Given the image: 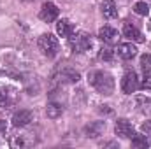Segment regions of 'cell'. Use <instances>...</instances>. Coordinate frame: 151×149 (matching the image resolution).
<instances>
[{
  "label": "cell",
  "mask_w": 151,
  "mask_h": 149,
  "mask_svg": "<svg viewBox=\"0 0 151 149\" xmlns=\"http://www.w3.org/2000/svg\"><path fill=\"white\" fill-rule=\"evenodd\" d=\"M132 146H134V148L146 149V148L151 146V139L146 137V135H134V137H132Z\"/></svg>",
  "instance_id": "cell-15"
},
{
  "label": "cell",
  "mask_w": 151,
  "mask_h": 149,
  "mask_svg": "<svg viewBox=\"0 0 151 149\" xmlns=\"http://www.w3.org/2000/svg\"><path fill=\"white\" fill-rule=\"evenodd\" d=\"M56 32H58L60 37H69V35L74 32V28H72V25H70L67 19H60L58 25H56Z\"/></svg>",
  "instance_id": "cell-14"
},
{
  "label": "cell",
  "mask_w": 151,
  "mask_h": 149,
  "mask_svg": "<svg viewBox=\"0 0 151 149\" xmlns=\"http://www.w3.org/2000/svg\"><path fill=\"white\" fill-rule=\"evenodd\" d=\"M90 84L102 95H113L114 91V79L107 72H102V70H97V72H91L90 74Z\"/></svg>",
  "instance_id": "cell-1"
},
{
  "label": "cell",
  "mask_w": 151,
  "mask_h": 149,
  "mask_svg": "<svg viewBox=\"0 0 151 149\" xmlns=\"http://www.w3.org/2000/svg\"><path fill=\"white\" fill-rule=\"evenodd\" d=\"M137 88H139L137 74H135L134 70H128L127 74L123 75V79H121V91L127 93V95H130V93H134Z\"/></svg>",
  "instance_id": "cell-4"
},
{
  "label": "cell",
  "mask_w": 151,
  "mask_h": 149,
  "mask_svg": "<svg viewBox=\"0 0 151 149\" xmlns=\"http://www.w3.org/2000/svg\"><path fill=\"white\" fill-rule=\"evenodd\" d=\"M134 11H135L139 16H146V14L150 12V7H148L146 2H137V4L134 5Z\"/></svg>",
  "instance_id": "cell-18"
},
{
  "label": "cell",
  "mask_w": 151,
  "mask_h": 149,
  "mask_svg": "<svg viewBox=\"0 0 151 149\" xmlns=\"http://www.w3.org/2000/svg\"><path fill=\"white\" fill-rule=\"evenodd\" d=\"M7 88L0 86V109H9L14 104V93H5Z\"/></svg>",
  "instance_id": "cell-12"
},
{
  "label": "cell",
  "mask_w": 151,
  "mask_h": 149,
  "mask_svg": "<svg viewBox=\"0 0 151 149\" xmlns=\"http://www.w3.org/2000/svg\"><path fill=\"white\" fill-rule=\"evenodd\" d=\"M62 79H63V81H69V82H77V81H79V74L74 72V70H69V69H67V70L62 72Z\"/></svg>",
  "instance_id": "cell-17"
},
{
  "label": "cell",
  "mask_w": 151,
  "mask_h": 149,
  "mask_svg": "<svg viewBox=\"0 0 151 149\" xmlns=\"http://www.w3.org/2000/svg\"><path fill=\"white\" fill-rule=\"evenodd\" d=\"M32 121H34V112L32 111H19L12 116V125H14L16 128L27 126V125H30Z\"/></svg>",
  "instance_id": "cell-8"
},
{
  "label": "cell",
  "mask_w": 151,
  "mask_h": 149,
  "mask_svg": "<svg viewBox=\"0 0 151 149\" xmlns=\"http://www.w3.org/2000/svg\"><path fill=\"white\" fill-rule=\"evenodd\" d=\"M37 46H39V49L42 51V54L47 56V58H55L56 53H58V39L55 37L53 34L40 35L37 40Z\"/></svg>",
  "instance_id": "cell-2"
},
{
  "label": "cell",
  "mask_w": 151,
  "mask_h": 149,
  "mask_svg": "<svg viewBox=\"0 0 151 149\" xmlns=\"http://www.w3.org/2000/svg\"><path fill=\"white\" fill-rule=\"evenodd\" d=\"M118 32L111 28V27H102L100 30H99V39L102 40V42H106V44H114V42H118Z\"/></svg>",
  "instance_id": "cell-9"
},
{
  "label": "cell",
  "mask_w": 151,
  "mask_h": 149,
  "mask_svg": "<svg viewBox=\"0 0 151 149\" xmlns=\"http://www.w3.org/2000/svg\"><path fill=\"white\" fill-rule=\"evenodd\" d=\"M104 130H106V123L104 121H95L90 126H86L84 133H86V137H100L104 133Z\"/></svg>",
  "instance_id": "cell-11"
},
{
  "label": "cell",
  "mask_w": 151,
  "mask_h": 149,
  "mask_svg": "<svg viewBox=\"0 0 151 149\" xmlns=\"http://www.w3.org/2000/svg\"><path fill=\"white\" fill-rule=\"evenodd\" d=\"M100 9H102V14L106 18H116V14H118V9H116L114 0H104Z\"/></svg>",
  "instance_id": "cell-13"
},
{
  "label": "cell",
  "mask_w": 151,
  "mask_h": 149,
  "mask_svg": "<svg viewBox=\"0 0 151 149\" xmlns=\"http://www.w3.org/2000/svg\"><path fill=\"white\" fill-rule=\"evenodd\" d=\"M139 88H141V90H144V91H150V90H151V74L146 72L144 79H142V82L139 84Z\"/></svg>",
  "instance_id": "cell-21"
},
{
  "label": "cell",
  "mask_w": 151,
  "mask_h": 149,
  "mask_svg": "<svg viewBox=\"0 0 151 149\" xmlns=\"http://www.w3.org/2000/svg\"><path fill=\"white\" fill-rule=\"evenodd\" d=\"M123 35L128 39V40H134V42H144L142 34H141L132 23H125V27H123Z\"/></svg>",
  "instance_id": "cell-10"
},
{
  "label": "cell",
  "mask_w": 151,
  "mask_h": 149,
  "mask_svg": "<svg viewBox=\"0 0 151 149\" xmlns=\"http://www.w3.org/2000/svg\"><path fill=\"white\" fill-rule=\"evenodd\" d=\"M62 105H58V104H49L47 105V109H46V114H47V117H51V119H56L60 114H62Z\"/></svg>",
  "instance_id": "cell-16"
},
{
  "label": "cell",
  "mask_w": 151,
  "mask_h": 149,
  "mask_svg": "<svg viewBox=\"0 0 151 149\" xmlns=\"http://www.w3.org/2000/svg\"><path fill=\"white\" fill-rule=\"evenodd\" d=\"M116 53H118V56L123 58V60H132V58L137 54V47H135L132 42H125V44H118Z\"/></svg>",
  "instance_id": "cell-7"
},
{
  "label": "cell",
  "mask_w": 151,
  "mask_h": 149,
  "mask_svg": "<svg viewBox=\"0 0 151 149\" xmlns=\"http://www.w3.org/2000/svg\"><path fill=\"white\" fill-rule=\"evenodd\" d=\"M5 132H7V123L0 119V135H5Z\"/></svg>",
  "instance_id": "cell-23"
},
{
  "label": "cell",
  "mask_w": 151,
  "mask_h": 149,
  "mask_svg": "<svg viewBox=\"0 0 151 149\" xmlns=\"http://www.w3.org/2000/svg\"><path fill=\"white\" fill-rule=\"evenodd\" d=\"M69 42L72 46L76 53H84L91 47V37L86 32H77V34H70L69 35Z\"/></svg>",
  "instance_id": "cell-3"
},
{
  "label": "cell",
  "mask_w": 151,
  "mask_h": 149,
  "mask_svg": "<svg viewBox=\"0 0 151 149\" xmlns=\"http://www.w3.org/2000/svg\"><path fill=\"white\" fill-rule=\"evenodd\" d=\"M99 56H100V60H104V62H111L113 56H114V51L111 47H102L100 53H99Z\"/></svg>",
  "instance_id": "cell-19"
},
{
  "label": "cell",
  "mask_w": 151,
  "mask_h": 149,
  "mask_svg": "<svg viewBox=\"0 0 151 149\" xmlns=\"http://www.w3.org/2000/svg\"><path fill=\"white\" fill-rule=\"evenodd\" d=\"M39 18L44 21V23H51L58 18V7L51 2H46L42 7H40V12H39Z\"/></svg>",
  "instance_id": "cell-6"
},
{
  "label": "cell",
  "mask_w": 151,
  "mask_h": 149,
  "mask_svg": "<svg viewBox=\"0 0 151 149\" xmlns=\"http://www.w3.org/2000/svg\"><path fill=\"white\" fill-rule=\"evenodd\" d=\"M114 132H116V135H119L121 139H132V137L135 135V130H134L132 123L127 121V119H118V121H116V126H114Z\"/></svg>",
  "instance_id": "cell-5"
},
{
  "label": "cell",
  "mask_w": 151,
  "mask_h": 149,
  "mask_svg": "<svg viewBox=\"0 0 151 149\" xmlns=\"http://www.w3.org/2000/svg\"><path fill=\"white\" fill-rule=\"evenodd\" d=\"M141 67L144 72H151V54H142L141 56Z\"/></svg>",
  "instance_id": "cell-20"
},
{
  "label": "cell",
  "mask_w": 151,
  "mask_h": 149,
  "mask_svg": "<svg viewBox=\"0 0 151 149\" xmlns=\"http://www.w3.org/2000/svg\"><path fill=\"white\" fill-rule=\"evenodd\" d=\"M142 132H144L146 135H151V121H146V123L142 125Z\"/></svg>",
  "instance_id": "cell-22"
}]
</instances>
